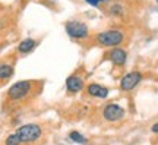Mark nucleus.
Here are the masks:
<instances>
[{
    "label": "nucleus",
    "instance_id": "nucleus-1",
    "mask_svg": "<svg viewBox=\"0 0 158 145\" xmlns=\"http://www.w3.org/2000/svg\"><path fill=\"white\" fill-rule=\"evenodd\" d=\"M41 134H43L41 128H40L38 125H35V123L23 125V126H21V128L16 130V135L19 136L21 142H25V144H28V142H34V141L40 139Z\"/></svg>",
    "mask_w": 158,
    "mask_h": 145
},
{
    "label": "nucleus",
    "instance_id": "nucleus-2",
    "mask_svg": "<svg viewBox=\"0 0 158 145\" xmlns=\"http://www.w3.org/2000/svg\"><path fill=\"white\" fill-rule=\"evenodd\" d=\"M97 41L102 45H107V47H114L118 45L123 41V34L117 31V29H110V31H104V32L98 34L97 35Z\"/></svg>",
    "mask_w": 158,
    "mask_h": 145
},
{
    "label": "nucleus",
    "instance_id": "nucleus-3",
    "mask_svg": "<svg viewBox=\"0 0 158 145\" xmlns=\"http://www.w3.org/2000/svg\"><path fill=\"white\" fill-rule=\"evenodd\" d=\"M29 91H31V82L29 81H19L9 88V97L12 100H22L28 95Z\"/></svg>",
    "mask_w": 158,
    "mask_h": 145
},
{
    "label": "nucleus",
    "instance_id": "nucleus-4",
    "mask_svg": "<svg viewBox=\"0 0 158 145\" xmlns=\"http://www.w3.org/2000/svg\"><path fill=\"white\" fill-rule=\"evenodd\" d=\"M141 81H142V73L141 72L126 73L123 78H122V81H120V89H123V91H132Z\"/></svg>",
    "mask_w": 158,
    "mask_h": 145
},
{
    "label": "nucleus",
    "instance_id": "nucleus-5",
    "mask_svg": "<svg viewBox=\"0 0 158 145\" xmlns=\"http://www.w3.org/2000/svg\"><path fill=\"white\" fill-rule=\"evenodd\" d=\"M66 31H68V34L72 38H85L88 35L86 25L82 22H76V21L66 23Z\"/></svg>",
    "mask_w": 158,
    "mask_h": 145
},
{
    "label": "nucleus",
    "instance_id": "nucleus-6",
    "mask_svg": "<svg viewBox=\"0 0 158 145\" xmlns=\"http://www.w3.org/2000/svg\"><path fill=\"white\" fill-rule=\"evenodd\" d=\"M102 116L108 122H117L124 116V110L118 104H107L102 110Z\"/></svg>",
    "mask_w": 158,
    "mask_h": 145
},
{
    "label": "nucleus",
    "instance_id": "nucleus-7",
    "mask_svg": "<svg viewBox=\"0 0 158 145\" xmlns=\"http://www.w3.org/2000/svg\"><path fill=\"white\" fill-rule=\"evenodd\" d=\"M66 88L70 92H79L81 89L84 88V81L78 75H72V76H69L66 79Z\"/></svg>",
    "mask_w": 158,
    "mask_h": 145
},
{
    "label": "nucleus",
    "instance_id": "nucleus-8",
    "mask_svg": "<svg viewBox=\"0 0 158 145\" xmlns=\"http://www.w3.org/2000/svg\"><path fill=\"white\" fill-rule=\"evenodd\" d=\"M108 56H110V60L113 62L114 65H117V66H123L126 63V59H127L126 51L122 50V49H113L108 53Z\"/></svg>",
    "mask_w": 158,
    "mask_h": 145
},
{
    "label": "nucleus",
    "instance_id": "nucleus-9",
    "mask_svg": "<svg viewBox=\"0 0 158 145\" xmlns=\"http://www.w3.org/2000/svg\"><path fill=\"white\" fill-rule=\"evenodd\" d=\"M88 94L97 98H106L108 95V89L100 84H89L88 85Z\"/></svg>",
    "mask_w": 158,
    "mask_h": 145
},
{
    "label": "nucleus",
    "instance_id": "nucleus-10",
    "mask_svg": "<svg viewBox=\"0 0 158 145\" xmlns=\"http://www.w3.org/2000/svg\"><path fill=\"white\" fill-rule=\"evenodd\" d=\"M34 47H35V41H34V40L27 38V40H23L22 43L19 44V47H18V50L21 51V53H29V51L32 50Z\"/></svg>",
    "mask_w": 158,
    "mask_h": 145
},
{
    "label": "nucleus",
    "instance_id": "nucleus-11",
    "mask_svg": "<svg viewBox=\"0 0 158 145\" xmlns=\"http://www.w3.org/2000/svg\"><path fill=\"white\" fill-rule=\"evenodd\" d=\"M13 73V67L10 65H0V79H7Z\"/></svg>",
    "mask_w": 158,
    "mask_h": 145
},
{
    "label": "nucleus",
    "instance_id": "nucleus-12",
    "mask_svg": "<svg viewBox=\"0 0 158 145\" xmlns=\"http://www.w3.org/2000/svg\"><path fill=\"white\" fill-rule=\"evenodd\" d=\"M69 138L73 141V142H78V144H86V138H85L84 135H81L79 132H76V130L70 132V134H69Z\"/></svg>",
    "mask_w": 158,
    "mask_h": 145
},
{
    "label": "nucleus",
    "instance_id": "nucleus-13",
    "mask_svg": "<svg viewBox=\"0 0 158 145\" xmlns=\"http://www.w3.org/2000/svg\"><path fill=\"white\" fill-rule=\"evenodd\" d=\"M19 144H21V139H19V136H18L16 134L9 135V136L6 138V142H5V145H19Z\"/></svg>",
    "mask_w": 158,
    "mask_h": 145
},
{
    "label": "nucleus",
    "instance_id": "nucleus-14",
    "mask_svg": "<svg viewBox=\"0 0 158 145\" xmlns=\"http://www.w3.org/2000/svg\"><path fill=\"white\" fill-rule=\"evenodd\" d=\"M111 12L116 13V15H120V13L123 12V9H122V6L120 5H114V6H111Z\"/></svg>",
    "mask_w": 158,
    "mask_h": 145
},
{
    "label": "nucleus",
    "instance_id": "nucleus-15",
    "mask_svg": "<svg viewBox=\"0 0 158 145\" xmlns=\"http://www.w3.org/2000/svg\"><path fill=\"white\" fill-rule=\"evenodd\" d=\"M101 2H106V0H86V3H89L92 6H97L98 3H101Z\"/></svg>",
    "mask_w": 158,
    "mask_h": 145
},
{
    "label": "nucleus",
    "instance_id": "nucleus-16",
    "mask_svg": "<svg viewBox=\"0 0 158 145\" xmlns=\"http://www.w3.org/2000/svg\"><path fill=\"white\" fill-rule=\"evenodd\" d=\"M151 130H152L154 134H158V122H157V123H154L152 128H151Z\"/></svg>",
    "mask_w": 158,
    "mask_h": 145
},
{
    "label": "nucleus",
    "instance_id": "nucleus-17",
    "mask_svg": "<svg viewBox=\"0 0 158 145\" xmlns=\"http://www.w3.org/2000/svg\"><path fill=\"white\" fill-rule=\"evenodd\" d=\"M157 2H158V0H157Z\"/></svg>",
    "mask_w": 158,
    "mask_h": 145
}]
</instances>
